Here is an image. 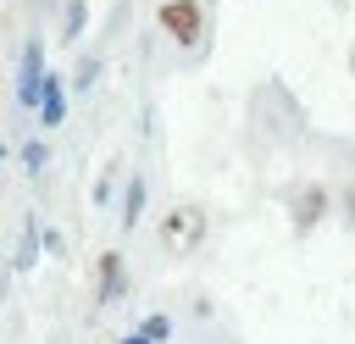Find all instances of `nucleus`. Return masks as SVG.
<instances>
[{
  "label": "nucleus",
  "instance_id": "obj_8",
  "mask_svg": "<svg viewBox=\"0 0 355 344\" xmlns=\"http://www.w3.org/2000/svg\"><path fill=\"white\" fill-rule=\"evenodd\" d=\"M122 344H144V338H122Z\"/></svg>",
  "mask_w": 355,
  "mask_h": 344
},
{
  "label": "nucleus",
  "instance_id": "obj_3",
  "mask_svg": "<svg viewBox=\"0 0 355 344\" xmlns=\"http://www.w3.org/2000/svg\"><path fill=\"white\" fill-rule=\"evenodd\" d=\"M61 111H67V94H61V83H55V78H44V94H39V117H44V128H55V122H61Z\"/></svg>",
  "mask_w": 355,
  "mask_h": 344
},
{
  "label": "nucleus",
  "instance_id": "obj_1",
  "mask_svg": "<svg viewBox=\"0 0 355 344\" xmlns=\"http://www.w3.org/2000/svg\"><path fill=\"white\" fill-rule=\"evenodd\" d=\"M161 28H166L178 44H194V39H200V28H205V17H200V6H194V0H166V6H161Z\"/></svg>",
  "mask_w": 355,
  "mask_h": 344
},
{
  "label": "nucleus",
  "instance_id": "obj_7",
  "mask_svg": "<svg viewBox=\"0 0 355 344\" xmlns=\"http://www.w3.org/2000/svg\"><path fill=\"white\" fill-rule=\"evenodd\" d=\"M139 205H144V183L133 178V183H128V211H122V216H128V222H139Z\"/></svg>",
  "mask_w": 355,
  "mask_h": 344
},
{
  "label": "nucleus",
  "instance_id": "obj_9",
  "mask_svg": "<svg viewBox=\"0 0 355 344\" xmlns=\"http://www.w3.org/2000/svg\"><path fill=\"white\" fill-rule=\"evenodd\" d=\"M349 67H355V50H349Z\"/></svg>",
  "mask_w": 355,
  "mask_h": 344
},
{
  "label": "nucleus",
  "instance_id": "obj_5",
  "mask_svg": "<svg viewBox=\"0 0 355 344\" xmlns=\"http://www.w3.org/2000/svg\"><path fill=\"white\" fill-rule=\"evenodd\" d=\"M322 205H327V194H322V189H311V194H300V211H294V222H300V227H311V222L322 216Z\"/></svg>",
  "mask_w": 355,
  "mask_h": 344
},
{
  "label": "nucleus",
  "instance_id": "obj_2",
  "mask_svg": "<svg viewBox=\"0 0 355 344\" xmlns=\"http://www.w3.org/2000/svg\"><path fill=\"white\" fill-rule=\"evenodd\" d=\"M200 233H205L200 211H172V216H166V244L189 250V244H200Z\"/></svg>",
  "mask_w": 355,
  "mask_h": 344
},
{
  "label": "nucleus",
  "instance_id": "obj_6",
  "mask_svg": "<svg viewBox=\"0 0 355 344\" xmlns=\"http://www.w3.org/2000/svg\"><path fill=\"white\" fill-rule=\"evenodd\" d=\"M122 294V261L105 255V277H100V300H116Z\"/></svg>",
  "mask_w": 355,
  "mask_h": 344
},
{
  "label": "nucleus",
  "instance_id": "obj_4",
  "mask_svg": "<svg viewBox=\"0 0 355 344\" xmlns=\"http://www.w3.org/2000/svg\"><path fill=\"white\" fill-rule=\"evenodd\" d=\"M22 100H39V44H28L22 55Z\"/></svg>",
  "mask_w": 355,
  "mask_h": 344
}]
</instances>
